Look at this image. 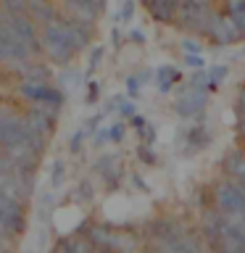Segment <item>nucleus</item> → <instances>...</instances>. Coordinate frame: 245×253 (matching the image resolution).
Segmentation results:
<instances>
[{
	"label": "nucleus",
	"mask_w": 245,
	"mask_h": 253,
	"mask_svg": "<svg viewBox=\"0 0 245 253\" xmlns=\"http://www.w3.org/2000/svg\"><path fill=\"white\" fill-rule=\"evenodd\" d=\"M45 148L47 137L32 129L24 114L13 111L11 106H0V150H5L21 171L37 174Z\"/></svg>",
	"instance_id": "f257e3e1"
},
{
	"label": "nucleus",
	"mask_w": 245,
	"mask_h": 253,
	"mask_svg": "<svg viewBox=\"0 0 245 253\" xmlns=\"http://www.w3.org/2000/svg\"><path fill=\"white\" fill-rule=\"evenodd\" d=\"M40 45H42L45 58L50 63H55V66H69L74 61L79 47H77V40L71 35V29H69L66 13L58 11L50 21L40 27Z\"/></svg>",
	"instance_id": "f03ea898"
},
{
	"label": "nucleus",
	"mask_w": 245,
	"mask_h": 253,
	"mask_svg": "<svg viewBox=\"0 0 245 253\" xmlns=\"http://www.w3.org/2000/svg\"><path fill=\"white\" fill-rule=\"evenodd\" d=\"M16 92L29 103H40V106H53L63 108L66 106V92L55 87L50 79H19Z\"/></svg>",
	"instance_id": "7ed1b4c3"
},
{
	"label": "nucleus",
	"mask_w": 245,
	"mask_h": 253,
	"mask_svg": "<svg viewBox=\"0 0 245 253\" xmlns=\"http://www.w3.org/2000/svg\"><path fill=\"white\" fill-rule=\"evenodd\" d=\"M211 0H182L177 5V16H174V24L187 32H193V35L203 37L205 27H208L211 21Z\"/></svg>",
	"instance_id": "20e7f679"
},
{
	"label": "nucleus",
	"mask_w": 245,
	"mask_h": 253,
	"mask_svg": "<svg viewBox=\"0 0 245 253\" xmlns=\"http://www.w3.org/2000/svg\"><path fill=\"white\" fill-rule=\"evenodd\" d=\"M27 201H21V198H16L11 193H5L3 187H0V229L11 237H19L27 232Z\"/></svg>",
	"instance_id": "39448f33"
},
{
	"label": "nucleus",
	"mask_w": 245,
	"mask_h": 253,
	"mask_svg": "<svg viewBox=\"0 0 245 253\" xmlns=\"http://www.w3.org/2000/svg\"><path fill=\"white\" fill-rule=\"evenodd\" d=\"M213 203L221 213L227 216H237L245 213V182L243 179H224L213 187Z\"/></svg>",
	"instance_id": "423d86ee"
},
{
	"label": "nucleus",
	"mask_w": 245,
	"mask_h": 253,
	"mask_svg": "<svg viewBox=\"0 0 245 253\" xmlns=\"http://www.w3.org/2000/svg\"><path fill=\"white\" fill-rule=\"evenodd\" d=\"M58 116H61V108H53V106H40V103H32V106L24 111V119L27 124L32 126L35 132L50 137L58 126Z\"/></svg>",
	"instance_id": "0eeeda50"
},
{
	"label": "nucleus",
	"mask_w": 245,
	"mask_h": 253,
	"mask_svg": "<svg viewBox=\"0 0 245 253\" xmlns=\"http://www.w3.org/2000/svg\"><path fill=\"white\" fill-rule=\"evenodd\" d=\"M203 37L211 40L213 45H232V42H237V40H240V35H237L232 19H229V16H224V13H216V11L211 13V21H208V27H205Z\"/></svg>",
	"instance_id": "6e6552de"
},
{
	"label": "nucleus",
	"mask_w": 245,
	"mask_h": 253,
	"mask_svg": "<svg viewBox=\"0 0 245 253\" xmlns=\"http://www.w3.org/2000/svg\"><path fill=\"white\" fill-rule=\"evenodd\" d=\"M174 111H177V116H182V119H195V116H201L203 111H205V92L187 87V90L179 95V100H177V106H174Z\"/></svg>",
	"instance_id": "1a4fd4ad"
},
{
	"label": "nucleus",
	"mask_w": 245,
	"mask_h": 253,
	"mask_svg": "<svg viewBox=\"0 0 245 253\" xmlns=\"http://www.w3.org/2000/svg\"><path fill=\"white\" fill-rule=\"evenodd\" d=\"M106 3H108V0H61L63 11H66L69 16L87 19V21L98 19V16L106 11Z\"/></svg>",
	"instance_id": "9d476101"
},
{
	"label": "nucleus",
	"mask_w": 245,
	"mask_h": 253,
	"mask_svg": "<svg viewBox=\"0 0 245 253\" xmlns=\"http://www.w3.org/2000/svg\"><path fill=\"white\" fill-rule=\"evenodd\" d=\"M24 11L35 19L37 27H42V24H47L58 13V8H55L53 0H24Z\"/></svg>",
	"instance_id": "9b49d317"
},
{
	"label": "nucleus",
	"mask_w": 245,
	"mask_h": 253,
	"mask_svg": "<svg viewBox=\"0 0 245 253\" xmlns=\"http://www.w3.org/2000/svg\"><path fill=\"white\" fill-rule=\"evenodd\" d=\"M142 5L148 8L158 24H171L177 16V0H142Z\"/></svg>",
	"instance_id": "f8f14e48"
},
{
	"label": "nucleus",
	"mask_w": 245,
	"mask_h": 253,
	"mask_svg": "<svg viewBox=\"0 0 245 253\" xmlns=\"http://www.w3.org/2000/svg\"><path fill=\"white\" fill-rule=\"evenodd\" d=\"M221 169L229 179H243L245 182V150H232L224 161H221Z\"/></svg>",
	"instance_id": "ddd939ff"
},
{
	"label": "nucleus",
	"mask_w": 245,
	"mask_h": 253,
	"mask_svg": "<svg viewBox=\"0 0 245 253\" xmlns=\"http://www.w3.org/2000/svg\"><path fill=\"white\" fill-rule=\"evenodd\" d=\"M208 140H211V137H208V132H205L203 124L190 126V129L185 132V148H187V153H193V150L208 145Z\"/></svg>",
	"instance_id": "4468645a"
},
{
	"label": "nucleus",
	"mask_w": 245,
	"mask_h": 253,
	"mask_svg": "<svg viewBox=\"0 0 245 253\" xmlns=\"http://www.w3.org/2000/svg\"><path fill=\"white\" fill-rule=\"evenodd\" d=\"M182 79V74L174 66H161L156 71V87H158V92H171V87L177 84Z\"/></svg>",
	"instance_id": "2eb2a0df"
},
{
	"label": "nucleus",
	"mask_w": 245,
	"mask_h": 253,
	"mask_svg": "<svg viewBox=\"0 0 245 253\" xmlns=\"http://www.w3.org/2000/svg\"><path fill=\"white\" fill-rule=\"evenodd\" d=\"M124 134H126L124 122H114L111 126H106V129L95 132V145H103V142H119Z\"/></svg>",
	"instance_id": "dca6fc26"
},
{
	"label": "nucleus",
	"mask_w": 245,
	"mask_h": 253,
	"mask_svg": "<svg viewBox=\"0 0 245 253\" xmlns=\"http://www.w3.org/2000/svg\"><path fill=\"white\" fill-rule=\"evenodd\" d=\"M227 74H229L227 66H211L208 69V90H219V87L224 84Z\"/></svg>",
	"instance_id": "f3484780"
},
{
	"label": "nucleus",
	"mask_w": 245,
	"mask_h": 253,
	"mask_svg": "<svg viewBox=\"0 0 245 253\" xmlns=\"http://www.w3.org/2000/svg\"><path fill=\"white\" fill-rule=\"evenodd\" d=\"M148 71H142V74H132L126 77V92H129V98H137L140 90H142V82H148Z\"/></svg>",
	"instance_id": "a211bd4d"
},
{
	"label": "nucleus",
	"mask_w": 245,
	"mask_h": 253,
	"mask_svg": "<svg viewBox=\"0 0 245 253\" xmlns=\"http://www.w3.org/2000/svg\"><path fill=\"white\" fill-rule=\"evenodd\" d=\"M190 87L193 90H201V92H208V69H195V77L193 82H190Z\"/></svg>",
	"instance_id": "6ab92c4d"
},
{
	"label": "nucleus",
	"mask_w": 245,
	"mask_h": 253,
	"mask_svg": "<svg viewBox=\"0 0 245 253\" xmlns=\"http://www.w3.org/2000/svg\"><path fill=\"white\" fill-rule=\"evenodd\" d=\"M132 16H134V0H124L122 8H119V13H116V21L126 24V21H132Z\"/></svg>",
	"instance_id": "aec40b11"
},
{
	"label": "nucleus",
	"mask_w": 245,
	"mask_h": 253,
	"mask_svg": "<svg viewBox=\"0 0 245 253\" xmlns=\"http://www.w3.org/2000/svg\"><path fill=\"white\" fill-rule=\"evenodd\" d=\"M87 137H90V134H87V129H79V132L71 134V142H69V150H71V153H79Z\"/></svg>",
	"instance_id": "412c9836"
},
{
	"label": "nucleus",
	"mask_w": 245,
	"mask_h": 253,
	"mask_svg": "<svg viewBox=\"0 0 245 253\" xmlns=\"http://www.w3.org/2000/svg\"><path fill=\"white\" fill-rule=\"evenodd\" d=\"M116 111H119L124 119H132L134 114H137V111H134V103H132V100H124V98L116 100Z\"/></svg>",
	"instance_id": "4be33fe9"
},
{
	"label": "nucleus",
	"mask_w": 245,
	"mask_h": 253,
	"mask_svg": "<svg viewBox=\"0 0 245 253\" xmlns=\"http://www.w3.org/2000/svg\"><path fill=\"white\" fill-rule=\"evenodd\" d=\"M137 134L142 137V142H145V145H153V140H156V129H153V124H142L140 129H137Z\"/></svg>",
	"instance_id": "5701e85b"
},
{
	"label": "nucleus",
	"mask_w": 245,
	"mask_h": 253,
	"mask_svg": "<svg viewBox=\"0 0 245 253\" xmlns=\"http://www.w3.org/2000/svg\"><path fill=\"white\" fill-rule=\"evenodd\" d=\"M95 195V190H92V185L90 182H79V187H77V201H90V198Z\"/></svg>",
	"instance_id": "b1692460"
},
{
	"label": "nucleus",
	"mask_w": 245,
	"mask_h": 253,
	"mask_svg": "<svg viewBox=\"0 0 245 253\" xmlns=\"http://www.w3.org/2000/svg\"><path fill=\"white\" fill-rule=\"evenodd\" d=\"M185 63H187V66H193V69H203L205 58H203V53H185Z\"/></svg>",
	"instance_id": "393cba45"
},
{
	"label": "nucleus",
	"mask_w": 245,
	"mask_h": 253,
	"mask_svg": "<svg viewBox=\"0 0 245 253\" xmlns=\"http://www.w3.org/2000/svg\"><path fill=\"white\" fill-rule=\"evenodd\" d=\"M182 50H185V53H203V45L198 42L195 37H187L185 42H182Z\"/></svg>",
	"instance_id": "a878e982"
},
{
	"label": "nucleus",
	"mask_w": 245,
	"mask_h": 253,
	"mask_svg": "<svg viewBox=\"0 0 245 253\" xmlns=\"http://www.w3.org/2000/svg\"><path fill=\"white\" fill-rule=\"evenodd\" d=\"M229 19H232L235 29H237V35H240V37H245V11L235 13V16H229Z\"/></svg>",
	"instance_id": "bb28decb"
},
{
	"label": "nucleus",
	"mask_w": 245,
	"mask_h": 253,
	"mask_svg": "<svg viewBox=\"0 0 245 253\" xmlns=\"http://www.w3.org/2000/svg\"><path fill=\"white\" fill-rule=\"evenodd\" d=\"M100 58H103V47H95L92 55H90V66H87V74H92V71L100 66Z\"/></svg>",
	"instance_id": "cd10ccee"
},
{
	"label": "nucleus",
	"mask_w": 245,
	"mask_h": 253,
	"mask_svg": "<svg viewBox=\"0 0 245 253\" xmlns=\"http://www.w3.org/2000/svg\"><path fill=\"white\" fill-rule=\"evenodd\" d=\"M245 11V0H227V16H235Z\"/></svg>",
	"instance_id": "c85d7f7f"
},
{
	"label": "nucleus",
	"mask_w": 245,
	"mask_h": 253,
	"mask_svg": "<svg viewBox=\"0 0 245 253\" xmlns=\"http://www.w3.org/2000/svg\"><path fill=\"white\" fill-rule=\"evenodd\" d=\"M79 79H82V74H79V71H74V69H69L66 74H63V84H66V87H74Z\"/></svg>",
	"instance_id": "c756f323"
},
{
	"label": "nucleus",
	"mask_w": 245,
	"mask_h": 253,
	"mask_svg": "<svg viewBox=\"0 0 245 253\" xmlns=\"http://www.w3.org/2000/svg\"><path fill=\"white\" fill-rule=\"evenodd\" d=\"M0 8H5V11H21L24 0H0Z\"/></svg>",
	"instance_id": "7c9ffc66"
},
{
	"label": "nucleus",
	"mask_w": 245,
	"mask_h": 253,
	"mask_svg": "<svg viewBox=\"0 0 245 253\" xmlns=\"http://www.w3.org/2000/svg\"><path fill=\"white\" fill-rule=\"evenodd\" d=\"M63 171H66V169H63V161H55V171H53V185L55 187L63 182Z\"/></svg>",
	"instance_id": "2f4dec72"
},
{
	"label": "nucleus",
	"mask_w": 245,
	"mask_h": 253,
	"mask_svg": "<svg viewBox=\"0 0 245 253\" xmlns=\"http://www.w3.org/2000/svg\"><path fill=\"white\" fill-rule=\"evenodd\" d=\"M237 114L245 116V82L240 84V92H237Z\"/></svg>",
	"instance_id": "473e14b6"
},
{
	"label": "nucleus",
	"mask_w": 245,
	"mask_h": 253,
	"mask_svg": "<svg viewBox=\"0 0 245 253\" xmlns=\"http://www.w3.org/2000/svg\"><path fill=\"white\" fill-rule=\"evenodd\" d=\"M98 92H100V84L98 82H90V90H87V103L98 100Z\"/></svg>",
	"instance_id": "72a5a7b5"
},
{
	"label": "nucleus",
	"mask_w": 245,
	"mask_h": 253,
	"mask_svg": "<svg viewBox=\"0 0 245 253\" xmlns=\"http://www.w3.org/2000/svg\"><path fill=\"white\" fill-rule=\"evenodd\" d=\"M137 156H140V158H142V161H145V164H153V161H156V156H153V153H150V150H148V145H140Z\"/></svg>",
	"instance_id": "f704fd0d"
},
{
	"label": "nucleus",
	"mask_w": 245,
	"mask_h": 253,
	"mask_svg": "<svg viewBox=\"0 0 245 253\" xmlns=\"http://www.w3.org/2000/svg\"><path fill=\"white\" fill-rule=\"evenodd\" d=\"M129 40H134V42H137V45H142V42H145V35L134 29V32H129Z\"/></svg>",
	"instance_id": "c9c22d12"
}]
</instances>
